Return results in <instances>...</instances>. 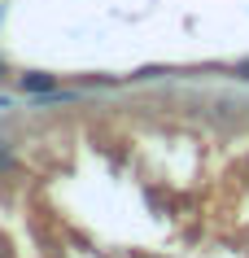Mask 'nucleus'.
<instances>
[{"label": "nucleus", "instance_id": "nucleus-2", "mask_svg": "<svg viewBox=\"0 0 249 258\" xmlns=\"http://www.w3.org/2000/svg\"><path fill=\"white\" fill-rule=\"evenodd\" d=\"M236 75H245V79H249V66H236Z\"/></svg>", "mask_w": 249, "mask_h": 258}, {"label": "nucleus", "instance_id": "nucleus-1", "mask_svg": "<svg viewBox=\"0 0 249 258\" xmlns=\"http://www.w3.org/2000/svg\"><path fill=\"white\" fill-rule=\"evenodd\" d=\"M18 83H22V92H40V96H48L57 88V79L48 75V70H31V75H22Z\"/></svg>", "mask_w": 249, "mask_h": 258}, {"label": "nucleus", "instance_id": "nucleus-3", "mask_svg": "<svg viewBox=\"0 0 249 258\" xmlns=\"http://www.w3.org/2000/svg\"><path fill=\"white\" fill-rule=\"evenodd\" d=\"M0 75H5V61H0Z\"/></svg>", "mask_w": 249, "mask_h": 258}]
</instances>
